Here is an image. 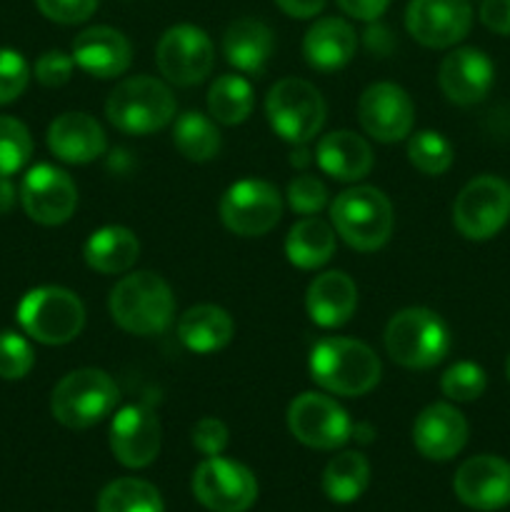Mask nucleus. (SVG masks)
I'll return each instance as SVG.
<instances>
[{
    "mask_svg": "<svg viewBox=\"0 0 510 512\" xmlns=\"http://www.w3.org/2000/svg\"><path fill=\"white\" fill-rule=\"evenodd\" d=\"M15 200H18L15 185L10 183L8 175H0V215H8L15 208Z\"/></svg>",
    "mask_w": 510,
    "mask_h": 512,
    "instance_id": "46",
    "label": "nucleus"
},
{
    "mask_svg": "<svg viewBox=\"0 0 510 512\" xmlns=\"http://www.w3.org/2000/svg\"><path fill=\"white\" fill-rule=\"evenodd\" d=\"M305 308L320 328H340L358 308V288L343 270H328L308 285Z\"/></svg>",
    "mask_w": 510,
    "mask_h": 512,
    "instance_id": "23",
    "label": "nucleus"
},
{
    "mask_svg": "<svg viewBox=\"0 0 510 512\" xmlns=\"http://www.w3.org/2000/svg\"><path fill=\"white\" fill-rule=\"evenodd\" d=\"M338 5L343 8V13L350 15V18L373 23V20H378L380 15L388 10L390 0H338Z\"/></svg>",
    "mask_w": 510,
    "mask_h": 512,
    "instance_id": "44",
    "label": "nucleus"
},
{
    "mask_svg": "<svg viewBox=\"0 0 510 512\" xmlns=\"http://www.w3.org/2000/svg\"><path fill=\"white\" fill-rule=\"evenodd\" d=\"M385 350L398 365L410 370L435 368L450 350V330L428 308H405L385 328Z\"/></svg>",
    "mask_w": 510,
    "mask_h": 512,
    "instance_id": "4",
    "label": "nucleus"
},
{
    "mask_svg": "<svg viewBox=\"0 0 510 512\" xmlns=\"http://www.w3.org/2000/svg\"><path fill=\"white\" fill-rule=\"evenodd\" d=\"M288 428L295 440L315 450H335L353 435L348 413L333 398L320 393H303L290 403Z\"/></svg>",
    "mask_w": 510,
    "mask_h": 512,
    "instance_id": "13",
    "label": "nucleus"
},
{
    "mask_svg": "<svg viewBox=\"0 0 510 512\" xmlns=\"http://www.w3.org/2000/svg\"><path fill=\"white\" fill-rule=\"evenodd\" d=\"M505 373H508V380H510V358H508V368H505Z\"/></svg>",
    "mask_w": 510,
    "mask_h": 512,
    "instance_id": "47",
    "label": "nucleus"
},
{
    "mask_svg": "<svg viewBox=\"0 0 510 512\" xmlns=\"http://www.w3.org/2000/svg\"><path fill=\"white\" fill-rule=\"evenodd\" d=\"M273 30L255 18H240L228 25L223 35V53L233 68L240 73L260 75L273 55Z\"/></svg>",
    "mask_w": 510,
    "mask_h": 512,
    "instance_id": "26",
    "label": "nucleus"
},
{
    "mask_svg": "<svg viewBox=\"0 0 510 512\" xmlns=\"http://www.w3.org/2000/svg\"><path fill=\"white\" fill-rule=\"evenodd\" d=\"M40 13L53 23L75 25L88 20L98 8V0H35Z\"/></svg>",
    "mask_w": 510,
    "mask_h": 512,
    "instance_id": "40",
    "label": "nucleus"
},
{
    "mask_svg": "<svg viewBox=\"0 0 510 512\" xmlns=\"http://www.w3.org/2000/svg\"><path fill=\"white\" fill-rule=\"evenodd\" d=\"M493 80V60L478 48H458L440 63V90L455 105L480 103L493 88Z\"/></svg>",
    "mask_w": 510,
    "mask_h": 512,
    "instance_id": "19",
    "label": "nucleus"
},
{
    "mask_svg": "<svg viewBox=\"0 0 510 512\" xmlns=\"http://www.w3.org/2000/svg\"><path fill=\"white\" fill-rule=\"evenodd\" d=\"M510 220V185L495 175H478L458 193L453 223L468 240H490Z\"/></svg>",
    "mask_w": 510,
    "mask_h": 512,
    "instance_id": "9",
    "label": "nucleus"
},
{
    "mask_svg": "<svg viewBox=\"0 0 510 512\" xmlns=\"http://www.w3.org/2000/svg\"><path fill=\"white\" fill-rule=\"evenodd\" d=\"M48 148L63 163L85 165L98 160L108 148L105 130L93 115L63 113L50 123Z\"/></svg>",
    "mask_w": 510,
    "mask_h": 512,
    "instance_id": "21",
    "label": "nucleus"
},
{
    "mask_svg": "<svg viewBox=\"0 0 510 512\" xmlns=\"http://www.w3.org/2000/svg\"><path fill=\"white\" fill-rule=\"evenodd\" d=\"M265 115L275 133L293 145H305L325 123V100L313 83L283 78L265 98Z\"/></svg>",
    "mask_w": 510,
    "mask_h": 512,
    "instance_id": "8",
    "label": "nucleus"
},
{
    "mask_svg": "<svg viewBox=\"0 0 510 512\" xmlns=\"http://www.w3.org/2000/svg\"><path fill=\"white\" fill-rule=\"evenodd\" d=\"M30 68L18 50L0 48V105H8L28 88Z\"/></svg>",
    "mask_w": 510,
    "mask_h": 512,
    "instance_id": "38",
    "label": "nucleus"
},
{
    "mask_svg": "<svg viewBox=\"0 0 510 512\" xmlns=\"http://www.w3.org/2000/svg\"><path fill=\"white\" fill-rule=\"evenodd\" d=\"M160 420L148 405H128L110 423V450L125 468H148L160 453Z\"/></svg>",
    "mask_w": 510,
    "mask_h": 512,
    "instance_id": "17",
    "label": "nucleus"
},
{
    "mask_svg": "<svg viewBox=\"0 0 510 512\" xmlns=\"http://www.w3.org/2000/svg\"><path fill=\"white\" fill-rule=\"evenodd\" d=\"M115 325L130 335H160L170 328L175 298L170 285L155 273L125 275L108 300Z\"/></svg>",
    "mask_w": 510,
    "mask_h": 512,
    "instance_id": "2",
    "label": "nucleus"
},
{
    "mask_svg": "<svg viewBox=\"0 0 510 512\" xmlns=\"http://www.w3.org/2000/svg\"><path fill=\"white\" fill-rule=\"evenodd\" d=\"M370 463L363 453L345 450L335 455L323 473V490L333 503L348 505L368 490Z\"/></svg>",
    "mask_w": 510,
    "mask_h": 512,
    "instance_id": "30",
    "label": "nucleus"
},
{
    "mask_svg": "<svg viewBox=\"0 0 510 512\" xmlns=\"http://www.w3.org/2000/svg\"><path fill=\"white\" fill-rule=\"evenodd\" d=\"M275 3H278V8L283 10L285 15H290V18L305 20L318 15L328 0H275Z\"/></svg>",
    "mask_w": 510,
    "mask_h": 512,
    "instance_id": "45",
    "label": "nucleus"
},
{
    "mask_svg": "<svg viewBox=\"0 0 510 512\" xmlns=\"http://www.w3.org/2000/svg\"><path fill=\"white\" fill-rule=\"evenodd\" d=\"M118 398V385L105 370L80 368L55 385L50 395V413L65 428L85 430L113 413Z\"/></svg>",
    "mask_w": 510,
    "mask_h": 512,
    "instance_id": "6",
    "label": "nucleus"
},
{
    "mask_svg": "<svg viewBox=\"0 0 510 512\" xmlns=\"http://www.w3.org/2000/svg\"><path fill=\"white\" fill-rule=\"evenodd\" d=\"M20 203L30 220L40 225H60L78 208V188L65 170L40 163L25 173Z\"/></svg>",
    "mask_w": 510,
    "mask_h": 512,
    "instance_id": "14",
    "label": "nucleus"
},
{
    "mask_svg": "<svg viewBox=\"0 0 510 512\" xmlns=\"http://www.w3.org/2000/svg\"><path fill=\"white\" fill-rule=\"evenodd\" d=\"M283 198L268 180L248 178L230 185L220 198V220L240 238H260L280 223Z\"/></svg>",
    "mask_w": 510,
    "mask_h": 512,
    "instance_id": "10",
    "label": "nucleus"
},
{
    "mask_svg": "<svg viewBox=\"0 0 510 512\" xmlns=\"http://www.w3.org/2000/svg\"><path fill=\"white\" fill-rule=\"evenodd\" d=\"M380 360L365 343L353 338H323L310 350V378L325 393L358 398L380 380Z\"/></svg>",
    "mask_w": 510,
    "mask_h": 512,
    "instance_id": "1",
    "label": "nucleus"
},
{
    "mask_svg": "<svg viewBox=\"0 0 510 512\" xmlns=\"http://www.w3.org/2000/svg\"><path fill=\"white\" fill-rule=\"evenodd\" d=\"M193 445L208 458L223 453L228 448V428L218 418H200L193 428Z\"/></svg>",
    "mask_w": 510,
    "mask_h": 512,
    "instance_id": "42",
    "label": "nucleus"
},
{
    "mask_svg": "<svg viewBox=\"0 0 510 512\" xmlns=\"http://www.w3.org/2000/svg\"><path fill=\"white\" fill-rule=\"evenodd\" d=\"M455 150L445 135L435 130H420L408 140V160L423 175H443L453 165Z\"/></svg>",
    "mask_w": 510,
    "mask_h": 512,
    "instance_id": "34",
    "label": "nucleus"
},
{
    "mask_svg": "<svg viewBox=\"0 0 510 512\" xmlns=\"http://www.w3.org/2000/svg\"><path fill=\"white\" fill-rule=\"evenodd\" d=\"M320 170L330 178L353 183V180L365 178L373 168V150L368 140L350 130H335V133L323 135L315 150Z\"/></svg>",
    "mask_w": 510,
    "mask_h": 512,
    "instance_id": "25",
    "label": "nucleus"
},
{
    "mask_svg": "<svg viewBox=\"0 0 510 512\" xmlns=\"http://www.w3.org/2000/svg\"><path fill=\"white\" fill-rule=\"evenodd\" d=\"M255 103L253 85L243 75H220L208 90V113L215 123L240 125Z\"/></svg>",
    "mask_w": 510,
    "mask_h": 512,
    "instance_id": "31",
    "label": "nucleus"
},
{
    "mask_svg": "<svg viewBox=\"0 0 510 512\" xmlns=\"http://www.w3.org/2000/svg\"><path fill=\"white\" fill-rule=\"evenodd\" d=\"M460 503L480 512L510 505V463L495 455H475L465 460L453 480Z\"/></svg>",
    "mask_w": 510,
    "mask_h": 512,
    "instance_id": "18",
    "label": "nucleus"
},
{
    "mask_svg": "<svg viewBox=\"0 0 510 512\" xmlns=\"http://www.w3.org/2000/svg\"><path fill=\"white\" fill-rule=\"evenodd\" d=\"M413 443L428 460L455 458L468 443V420L448 403H433L415 418Z\"/></svg>",
    "mask_w": 510,
    "mask_h": 512,
    "instance_id": "20",
    "label": "nucleus"
},
{
    "mask_svg": "<svg viewBox=\"0 0 510 512\" xmlns=\"http://www.w3.org/2000/svg\"><path fill=\"white\" fill-rule=\"evenodd\" d=\"M473 8L468 0H410L405 28L425 48H450L468 35Z\"/></svg>",
    "mask_w": 510,
    "mask_h": 512,
    "instance_id": "15",
    "label": "nucleus"
},
{
    "mask_svg": "<svg viewBox=\"0 0 510 512\" xmlns=\"http://www.w3.org/2000/svg\"><path fill=\"white\" fill-rule=\"evenodd\" d=\"M358 35L343 18H320L308 28L303 38V55L310 68L340 70L353 60Z\"/></svg>",
    "mask_w": 510,
    "mask_h": 512,
    "instance_id": "24",
    "label": "nucleus"
},
{
    "mask_svg": "<svg viewBox=\"0 0 510 512\" xmlns=\"http://www.w3.org/2000/svg\"><path fill=\"white\" fill-rule=\"evenodd\" d=\"M85 263L103 275L125 273L140 255V243L133 230L123 225H105L95 230L83 248Z\"/></svg>",
    "mask_w": 510,
    "mask_h": 512,
    "instance_id": "28",
    "label": "nucleus"
},
{
    "mask_svg": "<svg viewBox=\"0 0 510 512\" xmlns=\"http://www.w3.org/2000/svg\"><path fill=\"white\" fill-rule=\"evenodd\" d=\"M75 68L73 55H65L63 50H48L38 58L35 63V78H38L40 85L45 88H60L70 80Z\"/></svg>",
    "mask_w": 510,
    "mask_h": 512,
    "instance_id": "41",
    "label": "nucleus"
},
{
    "mask_svg": "<svg viewBox=\"0 0 510 512\" xmlns=\"http://www.w3.org/2000/svg\"><path fill=\"white\" fill-rule=\"evenodd\" d=\"M35 363V353L23 335L5 330L0 333V378L20 380L30 373Z\"/></svg>",
    "mask_w": 510,
    "mask_h": 512,
    "instance_id": "37",
    "label": "nucleus"
},
{
    "mask_svg": "<svg viewBox=\"0 0 510 512\" xmlns=\"http://www.w3.org/2000/svg\"><path fill=\"white\" fill-rule=\"evenodd\" d=\"M173 143L183 158L193 160V163H205V160H213L218 155L220 130L208 115L190 110L175 120Z\"/></svg>",
    "mask_w": 510,
    "mask_h": 512,
    "instance_id": "32",
    "label": "nucleus"
},
{
    "mask_svg": "<svg viewBox=\"0 0 510 512\" xmlns=\"http://www.w3.org/2000/svg\"><path fill=\"white\" fill-rule=\"evenodd\" d=\"M330 220L333 228L350 248L360 253L380 250L393 233V205L370 185H355L343 190L330 205Z\"/></svg>",
    "mask_w": 510,
    "mask_h": 512,
    "instance_id": "3",
    "label": "nucleus"
},
{
    "mask_svg": "<svg viewBox=\"0 0 510 512\" xmlns=\"http://www.w3.org/2000/svg\"><path fill=\"white\" fill-rule=\"evenodd\" d=\"M175 108V95L163 80L138 75L123 80L110 93L105 115L120 133L148 135L163 130L175 118Z\"/></svg>",
    "mask_w": 510,
    "mask_h": 512,
    "instance_id": "5",
    "label": "nucleus"
},
{
    "mask_svg": "<svg viewBox=\"0 0 510 512\" xmlns=\"http://www.w3.org/2000/svg\"><path fill=\"white\" fill-rule=\"evenodd\" d=\"M193 493L210 512H245L258 498V483L245 465L215 455L193 473Z\"/></svg>",
    "mask_w": 510,
    "mask_h": 512,
    "instance_id": "12",
    "label": "nucleus"
},
{
    "mask_svg": "<svg viewBox=\"0 0 510 512\" xmlns=\"http://www.w3.org/2000/svg\"><path fill=\"white\" fill-rule=\"evenodd\" d=\"M98 512H163V498L145 480L120 478L103 488Z\"/></svg>",
    "mask_w": 510,
    "mask_h": 512,
    "instance_id": "33",
    "label": "nucleus"
},
{
    "mask_svg": "<svg viewBox=\"0 0 510 512\" xmlns=\"http://www.w3.org/2000/svg\"><path fill=\"white\" fill-rule=\"evenodd\" d=\"M358 118L370 138L378 143H398L413 130L415 105L400 85L375 83L360 95Z\"/></svg>",
    "mask_w": 510,
    "mask_h": 512,
    "instance_id": "16",
    "label": "nucleus"
},
{
    "mask_svg": "<svg viewBox=\"0 0 510 512\" xmlns=\"http://www.w3.org/2000/svg\"><path fill=\"white\" fill-rule=\"evenodd\" d=\"M33 155L30 130L18 118L0 115V175H13L25 168Z\"/></svg>",
    "mask_w": 510,
    "mask_h": 512,
    "instance_id": "35",
    "label": "nucleus"
},
{
    "mask_svg": "<svg viewBox=\"0 0 510 512\" xmlns=\"http://www.w3.org/2000/svg\"><path fill=\"white\" fill-rule=\"evenodd\" d=\"M335 253V233L325 220L308 215L290 228L285 238V255L300 270H315Z\"/></svg>",
    "mask_w": 510,
    "mask_h": 512,
    "instance_id": "29",
    "label": "nucleus"
},
{
    "mask_svg": "<svg viewBox=\"0 0 510 512\" xmlns=\"http://www.w3.org/2000/svg\"><path fill=\"white\" fill-rule=\"evenodd\" d=\"M73 60L93 78H118L130 68L133 50L120 30L95 25L73 40Z\"/></svg>",
    "mask_w": 510,
    "mask_h": 512,
    "instance_id": "22",
    "label": "nucleus"
},
{
    "mask_svg": "<svg viewBox=\"0 0 510 512\" xmlns=\"http://www.w3.org/2000/svg\"><path fill=\"white\" fill-rule=\"evenodd\" d=\"M485 388H488V375L480 365L470 363V360L450 365L440 380L443 395L455 403H473L485 393Z\"/></svg>",
    "mask_w": 510,
    "mask_h": 512,
    "instance_id": "36",
    "label": "nucleus"
},
{
    "mask_svg": "<svg viewBox=\"0 0 510 512\" xmlns=\"http://www.w3.org/2000/svg\"><path fill=\"white\" fill-rule=\"evenodd\" d=\"M158 70L165 80L180 88L203 83L215 65V50L208 33L198 25H173L163 33L155 48Z\"/></svg>",
    "mask_w": 510,
    "mask_h": 512,
    "instance_id": "11",
    "label": "nucleus"
},
{
    "mask_svg": "<svg viewBox=\"0 0 510 512\" xmlns=\"http://www.w3.org/2000/svg\"><path fill=\"white\" fill-rule=\"evenodd\" d=\"M233 318L218 305H195L178 320V338L190 353H218L233 340Z\"/></svg>",
    "mask_w": 510,
    "mask_h": 512,
    "instance_id": "27",
    "label": "nucleus"
},
{
    "mask_svg": "<svg viewBox=\"0 0 510 512\" xmlns=\"http://www.w3.org/2000/svg\"><path fill=\"white\" fill-rule=\"evenodd\" d=\"M18 323L38 343L65 345L83 333L85 308L73 290L43 285L20 300Z\"/></svg>",
    "mask_w": 510,
    "mask_h": 512,
    "instance_id": "7",
    "label": "nucleus"
},
{
    "mask_svg": "<svg viewBox=\"0 0 510 512\" xmlns=\"http://www.w3.org/2000/svg\"><path fill=\"white\" fill-rule=\"evenodd\" d=\"M328 203V190L313 175H298L288 185V205L300 215H315Z\"/></svg>",
    "mask_w": 510,
    "mask_h": 512,
    "instance_id": "39",
    "label": "nucleus"
},
{
    "mask_svg": "<svg viewBox=\"0 0 510 512\" xmlns=\"http://www.w3.org/2000/svg\"><path fill=\"white\" fill-rule=\"evenodd\" d=\"M480 20L498 35H510V0H483Z\"/></svg>",
    "mask_w": 510,
    "mask_h": 512,
    "instance_id": "43",
    "label": "nucleus"
}]
</instances>
